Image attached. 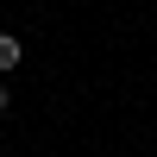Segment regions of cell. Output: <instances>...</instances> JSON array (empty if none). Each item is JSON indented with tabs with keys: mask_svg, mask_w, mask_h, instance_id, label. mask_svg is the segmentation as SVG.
<instances>
[{
	"mask_svg": "<svg viewBox=\"0 0 157 157\" xmlns=\"http://www.w3.org/2000/svg\"><path fill=\"white\" fill-rule=\"evenodd\" d=\"M19 57H25V44H19L13 32H0V75H6V69H19Z\"/></svg>",
	"mask_w": 157,
	"mask_h": 157,
	"instance_id": "6da1fadb",
	"label": "cell"
},
{
	"mask_svg": "<svg viewBox=\"0 0 157 157\" xmlns=\"http://www.w3.org/2000/svg\"><path fill=\"white\" fill-rule=\"evenodd\" d=\"M6 107H13V94H6V82H0V120H6Z\"/></svg>",
	"mask_w": 157,
	"mask_h": 157,
	"instance_id": "7a4b0ae2",
	"label": "cell"
},
{
	"mask_svg": "<svg viewBox=\"0 0 157 157\" xmlns=\"http://www.w3.org/2000/svg\"><path fill=\"white\" fill-rule=\"evenodd\" d=\"M0 157H6V145H0Z\"/></svg>",
	"mask_w": 157,
	"mask_h": 157,
	"instance_id": "3957f363",
	"label": "cell"
}]
</instances>
